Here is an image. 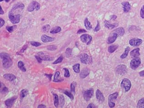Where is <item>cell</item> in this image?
I'll list each match as a JSON object with an SVG mask.
<instances>
[{
  "instance_id": "cell-1",
  "label": "cell",
  "mask_w": 144,
  "mask_h": 108,
  "mask_svg": "<svg viewBox=\"0 0 144 108\" xmlns=\"http://www.w3.org/2000/svg\"><path fill=\"white\" fill-rule=\"evenodd\" d=\"M24 5L22 3H17L14 5L9 11V19L13 24L19 23L21 18V13L24 8Z\"/></svg>"
},
{
  "instance_id": "cell-2",
  "label": "cell",
  "mask_w": 144,
  "mask_h": 108,
  "mask_svg": "<svg viewBox=\"0 0 144 108\" xmlns=\"http://www.w3.org/2000/svg\"><path fill=\"white\" fill-rule=\"evenodd\" d=\"M1 58L2 59V65L5 68H8L12 66V61L9 55L7 53H1Z\"/></svg>"
},
{
  "instance_id": "cell-3",
  "label": "cell",
  "mask_w": 144,
  "mask_h": 108,
  "mask_svg": "<svg viewBox=\"0 0 144 108\" xmlns=\"http://www.w3.org/2000/svg\"><path fill=\"white\" fill-rule=\"evenodd\" d=\"M121 87H122V88L124 89L126 92H128L131 87L130 81L128 78L123 79L121 83Z\"/></svg>"
},
{
  "instance_id": "cell-4",
  "label": "cell",
  "mask_w": 144,
  "mask_h": 108,
  "mask_svg": "<svg viewBox=\"0 0 144 108\" xmlns=\"http://www.w3.org/2000/svg\"><path fill=\"white\" fill-rule=\"evenodd\" d=\"M40 9V4L36 1H33L31 2L27 8V10L29 12L33 11L34 10L38 11Z\"/></svg>"
},
{
  "instance_id": "cell-5",
  "label": "cell",
  "mask_w": 144,
  "mask_h": 108,
  "mask_svg": "<svg viewBox=\"0 0 144 108\" xmlns=\"http://www.w3.org/2000/svg\"><path fill=\"white\" fill-rule=\"evenodd\" d=\"M119 93L117 92H115L113 94L109 95L108 97L109 100V105L110 108H113L115 106V104L114 101L117 99Z\"/></svg>"
},
{
  "instance_id": "cell-6",
  "label": "cell",
  "mask_w": 144,
  "mask_h": 108,
  "mask_svg": "<svg viewBox=\"0 0 144 108\" xmlns=\"http://www.w3.org/2000/svg\"><path fill=\"white\" fill-rule=\"evenodd\" d=\"M94 93L93 88H90L85 91L83 93V97L85 100L86 101H88L93 97Z\"/></svg>"
},
{
  "instance_id": "cell-7",
  "label": "cell",
  "mask_w": 144,
  "mask_h": 108,
  "mask_svg": "<svg viewBox=\"0 0 144 108\" xmlns=\"http://www.w3.org/2000/svg\"><path fill=\"white\" fill-rule=\"evenodd\" d=\"M140 64H141V60L140 58L138 57L134 58L133 60H131L130 63V66L132 69L135 70L139 66Z\"/></svg>"
},
{
  "instance_id": "cell-8",
  "label": "cell",
  "mask_w": 144,
  "mask_h": 108,
  "mask_svg": "<svg viewBox=\"0 0 144 108\" xmlns=\"http://www.w3.org/2000/svg\"><path fill=\"white\" fill-rule=\"evenodd\" d=\"M117 37H119L118 34L114 30H113L112 32H111L108 38L107 43L108 44H111L113 43V42L117 40Z\"/></svg>"
},
{
  "instance_id": "cell-9",
  "label": "cell",
  "mask_w": 144,
  "mask_h": 108,
  "mask_svg": "<svg viewBox=\"0 0 144 108\" xmlns=\"http://www.w3.org/2000/svg\"><path fill=\"white\" fill-rule=\"evenodd\" d=\"M81 62L83 64H91L93 62V59L90 56L86 54H84L81 58Z\"/></svg>"
},
{
  "instance_id": "cell-10",
  "label": "cell",
  "mask_w": 144,
  "mask_h": 108,
  "mask_svg": "<svg viewBox=\"0 0 144 108\" xmlns=\"http://www.w3.org/2000/svg\"><path fill=\"white\" fill-rule=\"evenodd\" d=\"M80 39L83 43L86 44V45H89L91 43L93 38L89 34H84L80 37Z\"/></svg>"
},
{
  "instance_id": "cell-11",
  "label": "cell",
  "mask_w": 144,
  "mask_h": 108,
  "mask_svg": "<svg viewBox=\"0 0 144 108\" xmlns=\"http://www.w3.org/2000/svg\"><path fill=\"white\" fill-rule=\"evenodd\" d=\"M127 71V66L124 65H120L116 67L115 71L118 74L123 75L126 73Z\"/></svg>"
},
{
  "instance_id": "cell-12",
  "label": "cell",
  "mask_w": 144,
  "mask_h": 108,
  "mask_svg": "<svg viewBox=\"0 0 144 108\" xmlns=\"http://www.w3.org/2000/svg\"><path fill=\"white\" fill-rule=\"evenodd\" d=\"M143 42L141 39L139 38H134L129 40V44L130 45L133 47H137L140 46Z\"/></svg>"
},
{
  "instance_id": "cell-13",
  "label": "cell",
  "mask_w": 144,
  "mask_h": 108,
  "mask_svg": "<svg viewBox=\"0 0 144 108\" xmlns=\"http://www.w3.org/2000/svg\"><path fill=\"white\" fill-rule=\"evenodd\" d=\"M38 55L40 59L42 61H50L53 60L54 58L52 57L50 55H47V54L43 52H40L37 54Z\"/></svg>"
},
{
  "instance_id": "cell-14",
  "label": "cell",
  "mask_w": 144,
  "mask_h": 108,
  "mask_svg": "<svg viewBox=\"0 0 144 108\" xmlns=\"http://www.w3.org/2000/svg\"><path fill=\"white\" fill-rule=\"evenodd\" d=\"M17 98H18L17 96H15L11 97V98L8 99H7V100H6L5 101V104L8 108H11L13 105L14 102H15L16 100L17 99Z\"/></svg>"
},
{
  "instance_id": "cell-15",
  "label": "cell",
  "mask_w": 144,
  "mask_h": 108,
  "mask_svg": "<svg viewBox=\"0 0 144 108\" xmlns=\"http://www.w3.org/2000/svg\"><path fill=\"white\" fill-rule=\"evenodd\" d=\"M96 98L98 100V101L100 103H102L104 101L105 98H104V96L103 95L102 93L99 89H97L96 91Z\"/></svg>"
},
{
  "instance_id": "cell-16",
  "label": "cell",
  "mask_w": 144,
  "mask_h": 108,
  "mask_svg": "<svg viewBox=\"0 0 144 108\" xmlns=\"http://www.w3.org/2000/svg\"><path fill=\"white\" fill-rule=\"evenodd\" d=\"M122 7L124 13H128L130 10L131 5L128 2H124L121 3Z\"/></svg>"
},
{
  "instance_id": "cell-17",
  "label": "cell",
  "mask_w": 144,
  "mask_h": 108,
  "mask_svg": "<svg viewBox=\"0 0 144 108\" xmlns=\"http://www.w3.org/2000/svg\"><path fill=\"white\" fill-rule=\"evenodd\" d=\"M55 40V38L49 37L45 34H43L41 37V41L44 43L53 42Z\"/></svg>"
},
{
  "instance_id": "cell-18",
  "label": "cell",
  "mask_w": 144,
  "mask_h": 108,
  "mask_svg": "<svg viewBox=\"0 0 144 108\" xmlns=\"http://www.w3.org/2000/svg\"><path fill=\"white\" fill-rule=\"evenodd\" d=\"M104 26L107 29H112L115 28L116 27L119 26L118 23H110L107 21H104Z\"/></svg>"
},
{
  "instance_id": "cell-19",
  "label": "cell",
  "mask_w": 144,
  "mask_h": 108,
  "mask_svg": "<svg viewBox=\"0 0 144 108\" xmlns=\"http://www.w3.org/2000/svg\"><path fill=\"white\" fill-rule=\"evenodd\" d=\"M90 73V70L89 69H83L80 73V77L82 79H84L87 76H88Z\"/></svg>"
},
{
  "instance_id": "cell-20",
  "label": "cell",
  "mask_w": 144,
  "mask_h": 108,
  "mask_svg": "<svg viewBox=\"0 0 144 108\" xmlns=\"http://www.w3.org/2000/svg\"><path fill=\"white\" fill-rule=\"evenodd\" d=\"M130 56L133 58L138 57L140 55V48H138L134 49L130 52Z\"/></svg>"
},
{
  "instance_id": "cell-21",
  "label": "cell",
  "mask_w": 144,
  "mask_h": 108,
  "mask_svg": "<svg viewBox=\"0 0 144 108\" xmlns=\"http://www.w3.org/2000/svg\"><path fill=\"white\" fill-rule=\"evenodd\" d=\"M3 77L5 79L7 80V81H9L10 82L14 81L16 79V77L14 75L12 74H6L3 76Z\"/></svg>"
},
{
  "instance_id": "cell-22",
  "label": "cell",
  "mask_w": 144,
  "mask_h": 108,
  "mask_svg": "<svg viewBox=\"0 0 144 108\" xmlns=\"http://www.w3.org/2000/svg\"><path fill=\"white\" fill-rule=\"evenodd\" d=\"M84 25L87 30H89L93 29V27L91 24V22L89 21L87 18H86L85 19Z\"/></svg>"
},
{
  "instance_id": "cell-23",
  "label": "cell",
  "mask_w": 144,
  "mask_h": 108,
  "mask_svg": "<svg viewBox=\"0 0 144 108\" xmlns=\"http://www.w3.org/2000/svg\"><path fill=\"white\" fill-rule=\"evenodd\" d=\"M60 73L59 71H56L55 77L54 78L53 82H61L62 81H63V79H60L59 77H60Z\"/></svg>"
},
{
  "instance_id": "cell-24",
  "label": "cell",
  "mask_w": 144,
  "mask_h": 108,
  "mask_svg": "<svg viewBox=\"0 0 144 108\" xmlns=\"http://www.w3.org/2000/svg\"><path fill=\"white\" fill-rule=\"evenodd\" d=\"M61 30V28L59 26H56L54 27L53 28L51 29V30L50 31V33L52 34H55V33H58L60 32Z\"/></svg>"
},
{
  "instance_id": "cell-25",
  "label": "cell",
  "mask_w": 144,
  "mask_h": 108,
  "mask_svg": "<svg viewBox=\"0 0 144 108\" xmlns=\"http://www.w3.org/2000/svg\"><path fill=\"white\" fill-rule=\"evenodd\" d=\"M18 67L20 69L21 71L23 72H26V69L24 67V65L23 62L22 61H19L18 62Z\"/></svg>"
},
{
  "instance_id": "cell-26",
  "label": "cell",
  "mask_w": 144,
  "mask_h": 108,
  "mask_svg": "<svg viewBox=\"0 0 144 108\" xmlns=\"http://www.w3.org/2000/svg\"><path fill=\"white\" fill-rule=\"evenodd\" d=\"M29 93V91L26 89H23L20 92V99H22L25 97H26Z\"/></svg>"
},
{
  "instance_id": "cell-27",
  "label": "cell",
  "mask_w": 144,
  "mask_h": 108,
  "mask_svg": "<svg viewBox=\"0 0 144 108\" xmlns=\"http://www.w3.org/2000/svg\"><path fill=\"white\" fill-rule=\"evenodd\" d=\"M54 99V105L56 106V108H58L59 105V97L56 94L53 93Z\"/></svg>"
},
{
  "instance_id": "cell-28",
  "label": "cell",
  "mask_w": 144,
  "mask_h": 108,
  "mask_svg": "<svg viewBox=\"0 0 144 108\" xmlns=\"http://www.w3.org/2000/svg\"><path fill=\"white\" fill-rule=\"evenodd\" d=\"M118 47H119V46L117 45H115V44L109 46V48H108L109 52L110 53H113L117 49Z\"/></svg>"
},
{
  "instance_id": "cell-29",
  "label": "cell",
  "mask_w": 144,
  "mask_h": 108,
  "mask_svg": "<svg viewBox=\"0 0 144 108\" xmlns=\"http://www.w3.org/2000/svg\"><path fill=\"white\" fill-rule=\"evenodd\" d=\"M129 51H130V48L129 47H127L126 48H125L124 53H123L122 55H121L120 58L121 59H124V58H126L127 56H128V53H129Z\"/></svg>"
},
{
  "instance_id": "cell-30",
  "label": "cell",
  "mask_w": 144,
  "mask_h": 108,
  "mask_svg": "<svg viewBox=\"0 0 144 108\" xmlns=\"http://www.w3.org/2000/svg\"><path fill=\"white\" fill-rule=\"evenodd\" d=\"M59 105L61 108H62L64 104V98L63 95H60L59 98Z\"/></svg>"
},
{
  "instance_id": "cell-31",
  "label": "cell",
  "mask_w": 144,
  "mask_h": 108,
  "mask_svg": "<svg viewBox=\"0 0 144 108\" xmlns=\"http://www.w3.org/2000/svg\"><path fill=\"white\" fill-rule=\"evenodd\" d=\"M137 107L139 108H144V98L139 100L137 105Z\"/></svg>"
},
{
  "instance_id": "cell-32",
  "label": "cell",
  "mask_w": 144,
  "mask_h": 108,
  "mask_svg": "<svg viewBox=\"0 0 144 108\" xmlns=\"http://www.w3.org/2000/svg\"><path fill=\"white\" fill-rule=\"evenodd\" d=\"M80 64H76L73 66V70L75 73H80Z\"/></svg>"
},
{
  "instance_id": "cell-33",
  "label": "cell",
  "mask_w": 144,
  "mask_h": 108,
  "mask_svg": "<svg viewBox=\"0 0 144 108\" xmlns=\"http://www.w3.org/2000/svg\"><path fill=\"white\" fill-rule=\"evenodd\" d=\"M76 83L75 82H73L71 84V92L74 94H75V87Z\"/></svg>"
},
{
  "instance_id": "cell-34",
  "label": "cell",
  "mask_w": 144,
  "mask_h": 108,
  "mask_svg": "<svg viewBox=\"0 0 144 108\" xmlns=\"http://www.w3.org/2000/svg\"><path fill=\"white\" fill-rule=\"evenodd\" d=\"M17 27V25H14L13 26H7L6 29L9 32V33H12L13 31L16 29Z\"/></svg>"
},
{
  "instance_id": "cell-35",
  "label": "cell",
  "mask_w": 144,
  "mask_h": 108,
  "mask_svg": "<svg viewBox=\"0 0 144 108\" xmlns=\"http://www.w3.org/2000/svg\"><path fill=\"white\" fill-rule=\"evenodd\" d=\"M64 93L66 95H67L68 97L70 98L71 99V100H73L74 99V95H73V94L71 93V92H70L69 91H64Z\"/></svg>"
},
{
  "instance_id": "cell-36",
  "label": "cell",
  "mask_w": 144,
  "mask_h": 108,
  "mask_svg": "<svg viewBox=\"0 0 144 108\" xmlns=\"http://www.w3.org/2000/svg\"><path fill=\"white\" fill-rule=\"evenodd\" d=\"M50 29V26L49 25H46L42 27V30L44 33H47Z\"/></svg>"
},
{
  "instance_id": "cell-37",
  "label": "cell",
  "mask_w": 144,
  "mask_h": 108,
  "mask_svg": "<svg viewBox=\"0 0 144 108\" xmlns=\"http://www.w3.org/2000/svg\"><path fill=\"white\" fill-rule=\"evenodd\" d=\"M63 60V57L62 56V55H61L59 58H58L57 60H56V61L54 62L53 63V64H59V63H60L61 62H62V61Z\"/></svg>"
},
{
  "instance_id": "cell-38",
  "label": "cell",
  "mask_w": 144,
  "mask_h": 108,
  "mask_svg": "<svg viewBox=\"0 0 144 108\" xmlns=\"http://www.w3.org/2000/svg\"><path fill=\"white\" fill-rule=\"evenodd\" d=\"M63 70L64 71V77H70V72H69V70L67 68H63Z\"/></svg>"
},
{
  "instance_id": "cell-39",
  "label": "cell",
  "mask_w": 144,
  "mask_h": 108,
  "mask_svg": "<svg viewBox=\"0 0 144 108\" xmlns=\"http://www.w3.org/2000/svg\"><path fill=\"white\" fill-rule=\"evenodd\" d=\"M57 47L55 45H52L47 47V49L49 51H55L56 50H57Z\"/></svg>"
},
{
  "instance_id": "cell-40",
  "label": "cell",
  "mask_w": 144,
  "mask_h": 108,
  "mask_svg": "<svg viewBox=\"0 0 144 108\" xmlns=\"http://www.w3.org/2000/svg\"><path fill=\"white\" fill-rule=\"evenodd\" d=\"M30 44H31L32 45H33V46L35 47H38L40 46L41 45V44L39 43V42H36V41H32L30 42Z\"/></svg>"
},
{
  "instance_id": "cell-41",
  "label": "cell",
  "mask_w": 144,
  "mask_h": 108,
  "mask_svg": "<svg viewBox=\"0 0 144 108\" xmlns=\"http://www.w3.org/2000/svg\"><path fill=\"white\" fill-rule=\"evenodd\" d=\"M72 49L70 48H67L66 50V55H67V57H70L71 55V54H72Z\"/></svg>"
},
{
  "instance_id": "cell-42",
  "label": "cell",
  "mask_w": 144,
  "mask_h": 108,
  "mask_svg": "<svg viewBox=\"0 0 144 108\" xmlns=\"http://www.w3.org/2000/svg\"><path fill=\"white\" fill-rule=\"evenodd\" d=\"M4 85H3V87H1V93H8V88H7V87H6Z\"/></svg>"
},
{
  "instance_id": "cell-43",
  "label": "cell",
  "mask_w": 144,
  "mask_h": 108,
  "mask_svg": "<svg viewBox=\"0 0 144 108\" xmlns=\"http://www.w3.org/2000/svg\"><path fill=\"white\" fill-rule=\"evenodd\" d=\"M140 16L141 18L144 19V5L142 6L140 11Z\"/></svg>"
},
{
  "instance_id": "cell-44",
  "label": "cell",
  "mask_w": 144,
  "mask_h": 108,
  "mask_svg": "<svg viewBox=\"0 0 144 108\" xmlns=\"http://www.w3.org/2000/svg\"><path fill=\"white\" fill-rule=\"evenodd\" d=\"M100 29H101V27H100V23H99V22L98 21H97V26L95 27V28L94 29V31L95 32H98V31H99L100 30Z\"/></svg>"
},
{
  "instance_id": "cell-45",
  "label": "cell",
  "mask_w": 144,
  "mask_h": 108,
  "mask_svg": "<svg viewBox=\"0 0 144 108\" xmlns=\"http://www.w3.org/2000/svg\"><path fill=\"white\" fill-rule=\"evenodd\" d=\"M27 48H28V45H27V44L25 45L24 46H23L22 49L21 50V51H20V52L19 53V54H21V53H23L24 52V51L27 49Z\"/></svg>"
},
{
  "instance_id": "cell-46",
  "label": "cell",
  "mask_w": 144,
  "mask_h": 108,
  "mask_svg": "<svg viewBox=\"0 0 144 108\" xmlns=\"http://www.w3.org/2000/svg\"><path fill=\"white\" fill-rule=\"evenodd\" d=\"M87 31L85 30V29H79L77 32V34H80V33H86Z\"/></svg>"
},
{
  "instance_id": "cell-47",
  "label": "cell",
  "mask_w": 144,
  "mask_h": 108,
  "mask_svg": "<svg viewBox=\"0 0 144 108\" xmlns=\"http://www.w3.org/2000/svg\"><path fill=\"white\" fill-rule=\"evenodd\" d=\"M87 108H97L96 106L93 104V103H90L87 107Z\"/></svg>"
},
{
  "instance_id": "cell-48",
  "label": "cell",
  "mask_w": 144,
  "mask_h": 108,
  "mask_svg": "<svg viewBox=\"0 0 144 108\" xmlns=\"http://www.w3.org/2000/svg\"><path fill=\"white\" fill-rule=\"evenodd\" d=\"M0 21H1V23H0V27H2L5 24L4 20H3L2 18H0Z\"/></svg>"
},
{
  "instance_id": "cell-49",
  "label": "cell",
  "mask_w": 144,
  "mask_h": 108,
  "mask_svg": "<svg viewBox=\"0 0 144 108\" xmlns=\"http://www.w3.org/2000/svg\"><path fill=\"white\" fill-rule=\"evenodd\" d=\"M35 57L36 58V59L37 60L38 62H39V63H40L42 62V60L40 59V57L38 55H35Z\"/></svg>"
},
{
  "instance_id": "cell-50",
  "label": "cell",
  "mask_w": 144,
  "mask_h": 108,
  "mask_svg": "<svg viewBox=\"0 0 144 108\" xmlns=\"http://www.w3.org/2000/svg\"><path fill=\"white\" fill-rule=\"evenodd\" d=\"M44 75H45V76H46L47 77H48V78H49V80H50V81H51V77H52V76H53V75H52V74H44Z\"/></svg>"
},
{
  "instance_id": "cell-51",
  "label": "cell",
  "mask_w": 144,
  "mask_h": 108,
  "mask_svg": "<svg viewBox=\"0 0 144 108\" xmlns=\"http://www.w3.org/2000/svg\"><path fill=\"white\" fill-rule=\"evenodd\" d=\"M117 16L115 15H113L112 16L110 19H111V20L114 21V20H116V19H117Z\"/></svg>"
},
{
  "instance_id": "cell-52",
  "label": "cell",
  "mask_w": 144,
  "mask_h": 108,
  "mask_svg": "<svg viewBox=\"0 0 144 108\" xmlns=\"http://www.w3.org/2000/svg\"><path fill=\"white\" fill-rule=\"evenodd\" d=\"M139 75L140 77H144V70L140 72Z\"/></svg>"
},
{
  "instance_id": "cell-53",
  "label": "cell",
  "mask_w": 144,
  "mask_h": 108,
  "mask_svg": "<svg viewBox=\"0 0 144 108\" xmlns=\"http://www.w3.org/2000/svg\"><path fill=\"white\" fill-rule=\"evenodd\" d=\"M4 13V12L3 11V10H2V7H1V6H0V14H1V15H2V14H3Z\"/></svg>"
},
{
  "instance_id": "cell-54",
  "label": "cell",
  "mask_w": 144,
  "mask_h": 108,
  "mask_svg": "<svg viewBox=\"0 0 144 108\" xmlns=\"http://www.w3.org/2000/svg\"><path fill=\"white\" fill-rule=\"evenodd\" d=\"M46 108V106L44 105H42V104H41V105H40L38 106V108Z\"/></svg>"
},
{
  "instance_id": "cell-55",
  "label": "cell",
  "mask_w": 144,
  "mask_h": 108,
  "mask_svg": "<svg viewBox=\"0 0 144 108\" xmlns=\"http://www.w3.org/2000/svg\"><path fill=\"white\" fill-rule=\"evenodd\" d=\"M3 1H6V2H9V1H10V0H0V2H2Z\"/></svg>"
},
{
  "instance_id": "cell-56",
  "label": "cell",
  "mask_w": 144,
  "mask_h": 108,
  "mask_svg": "<svg viewBox=\"0 0 144 108\" xmlns=\"http://www.w3.org/2000/svg\"><path fill=\"white\" fill-rule=\"evenodd\" d=\"M12 1H15V0H12Z\"/></svg>"
},
{
  "instance_id": "cell-57",
  "label": "cell",
  "mask_w": 144,
  "mask_h": 108,
  "mask_svg": "<svg viewBox=\"0 0 144 108\" xmlns=\"http://www.w3.org/2000/svg\"><path fill=\"white\" fill-rule=\"evenodd\" d=\"M97 1H98V0H97Z\"/></svg>"
},
{
  "instance_id": "cell-58",
  "label": "cell",
  "mask_w": 144,
  "mask_h": 108,
  "mask_svg": "<svg viewBox=\"0 0 144 108\" xmlns=\"http://www.w3.org/2000/svg\"><path fill=\"white\" fill-rule=\"evenodd\" d=\"M90 1H91V0H90Z\"/></svg>"
}]
</instances>
